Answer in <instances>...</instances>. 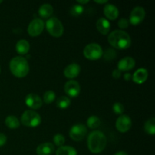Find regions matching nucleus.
Instances as JSON below:
<instances>
[{"label":"nucleus","mask_w":155,"mask_h":155,"mask_svg":"<svg viewBox=\"0 0 155 155\" xmlns=\"http://www.w3.org/2000/svg\"><path fill=\"white\" fill-rule=\"evenodd\" d=\"M145 130L148 134L154 136L155 134V119L154 117L148 120L145 124Z\"/></svg>","instance_id":"nucleus-24"},{"label":"nucleus","mask_w":155,"mask_h":155,"mask_svg":"<svg viewBox=\"0 0 155 155\" xmlns=\"http://www.w3.org/2000/svg\"><path fill=\"white\" fill-rule=\"evenodd\" d=\"M54 151V146L50 142L40 144L36 148V154L38 155H51Z\"/></svg>","instance_id":"nucleus-17"},{"label":"nucleus","mask_w":155,"mask_h":155,"mask_svg":"<svg viewBox=\"0 0 155 155\" xmlns=\"http://www.w3.org/2000/svg\"><path fill=\"white\" fill-rule=\"evenodd\" d=\"M87 133V128L83 124H76L71 128L69 136L75 142H80L83 140Z\"/></svg>","instance_id":"nucleus-7"},{"label":"nucleus","mask_w":155,"mask_h":155,"mask_svg":"<svg viewBox=\"0 0 155 155\" xmlns=\"http://www.w3.org/2000/svg\"><path fill=\"white\" fill-rule=\"evenodd\" d=\"M83 54L89 60L95 61L103 55V51L101 45L98 43H90L84 48Z\"/></svg>","instance_id":"nucleus-6"},{"label":"nucleus","mask_w":155,"mask_h":155,"mask_svg":"<svg viewBox=\"0 0 155 155\" xmlns=\"http://www.w3.org/2000/svg\"><path fill=\"white\" fill-rule=\"evenodd\" d=\"M124 80H127V81H129V80H130L132 79V75L130 73H126L124 76Z\"/></svg>","instance_id":"nucleus-34"},{"label":"nucleus","mask_w":155,"mask_h":155,"mask_svg":"<svg viewBox=\"0 0 155 155\" xmlns=\"http://www.w3.org/2000/svg\"><path fill=\"white\" fill-rule=\"evenodd\" d=\"M56 105L60 109H67L71 105V99L68 97L61 96L57 100Z\"/></svg>","instance_id":"nucleus-25"},{"label":"nucleus","mask_w":155,"mask_h":155,"mask_svg":"<svg viewBox=\"0 0 155 155\" xmlns=\"http://www.w3.org/2000/svg\"><path fill=\"white\" fill-rule=\"evenodd\" d=\"M83 11H84V8H83V5L77 4L74 5H73L72 7H71V10H70V13H71V15H73V16L77 17L80 15L81 14H83Z\"/></svg>","instance_id":"nucleus-27"},{"label":"nucleus","mask_w":155,"mask_h":155,"mask_svg":"<svg viewBox=\"0 0 155 155\" xmlns=\"http://www.w3.org/2000/svg\"><path fill=\"white\" fill-rule=\"evenodd\" d=\"M112 77L116 79V80H117L121 77V71H119L118 69L114 70L113 72H112Z\"/></svg>","instance_id":"nucleus-33"},{"label":"nucleus","mask_w":155,"mask_h":155,"mask_svg":"<svg viewBox=\"0 0 155 155\" xmlns=\"http://www.w3.org/2000/svg\"><path fill=\"white\" fill-rule=\"evenodd\" d=\"M80 71H81V68L80 65L75 63L71 64L68 65L64 70V75L68 79H74L80 74Z\"/></svg>","instance_id":"nucleus-14"},{"label":"nucleus","mask_w":155,"mask_h":155,"mask_svg":"<svg viewBox=\"0 0 155 155\" xmlns=\"http://www.w3.org/2000/svg\"><path fill=\"white\" fill-rule=\"evenodd\" d=\"M5 125L7 126V127H8L9 129H12V130L18 129L20 127V121L18 120L16 117L13 116V115L8 116L5 120Z\"/></svg>","instance_id":"nucleus-22"},{"label":"nucleus","mask_w":155,"mask_h":155,"mask_svg":"<svg viewBox=\"0 0 155 155\" xmlns=\"http://www.w3.org/2000/svg\"><path fill=\"white\" fill-rule=\"evenodd\" d=\"M86 124L89 129H97L101 125V120L98 117L93 115L88 118Z\"/></svg>","instance_id":"nucleus-23"},{"label":"nucleus","mask_w":155,"mask_h":155,"mask_svg":"<svg viewBox=\"0 0 155 155\" xmlns=\"http://www.w3.org/2000/svg\"><path fill=\"white\" fill-rule=\"evenodd\" d=\"M56 155H77V150L71 146L59 147L56 151Z\"/></svg>","instance_id":"nucleus-21"},{"label":"nucleus","mask_w":155,"mask_h":155,"mask_svg":"<svg viewBox=\"0 0 155 155\" xmlns=\"http://www.w3.org/2000/svg\"><path fill=\"white\" fill-rule=\"evenodd\" d=\"M95 2L98 3V4H104V3L107 2V0H104V1H94Z\"/></svg>","instance_id":"nucleus-37"},{"label":"nucleus","mask_w":155,"mask_h":155,"mask_svg":"<svg viewBox=\"0 0 155 155\" xmlns=\"http://www.w3.org/2000/svg\"><path fill=\"white\" fill-rule=\"evenodd\" d=\"M46 30L50 35L56 38L61 37L64 33V27L62 23L56 18H48L46 21Z\"/></svg>","instance_id":"nucleus-5"},{"label":"nucleus","mask_w":155,"mask_h":155,"mask_svg":"<svg viewBox=\"0 0 155 155\" xmlns=\"http://www.w3.org/2000/svg\"><path fill=\"white\" fill-rule=\"evenodd\" d=\"M145 11L141 6H137L132 10L130 15V20L129 22L133 26L139 25L145 19Z\"/></svg>","instance_id":"nucleus-9"},{"label":"nucleus","mask_w":155,"mask_h":155,"mask_svg":"<svg viewBox=\"0 0 155 155\" xmlns=\"http://www.w3.org/2000/svg\"><path fill=\"white\" fill-rule=\"evenodd\" d=\"M136 65V61L131 57H125L120 59L117 63L118 70L120 71H128L133 69Z\"/></svg>","instance_id":"nucleus-13"},{"label":"nucleus","mask_w":155,"mask_h":155,"mask_svg":"<svg viewBox=\"0 0 155 155\" xmlns=\"http://www.w3.org/2000/svg\"><path fill=\"white\" fill-rule=\"evenodd\" d=\"M113 111L117 114H122L124 111V107L120 102H115L113 104Z\"/></svg>","instance_id":"nucleus-30"},{"label":"nucleus","mask_w":155,"mask_h":155,"mask_svg":"<svg viewBox=\"0 0 155 155\" xmlns=\"http://www.w3.org/2000/svg\"><path fill=\"white\" fill-rule=\"evenodd\" d=\"M39 16L42 18H48L53 13V8L50 4H43L39 7L38 10Z\"/></svg>","instance_id":"nucleus-20"},{"label":"nucleus","mask_w":155,"mask_h":155,"mask_svg":"<svg viewBox=\"0 0 155 155\" xmlns=\"http://www.w3.org/2000/svg\"><path fill=\"white\" fill-rule=\"evenodd\" d=\"M15 48L18 54L24 55V54L28 53L29 50H30V44H29L28 41H27L26 39H21L17 42Z\"/></svg>","instance_id":"nucleus-19"},{"label":"nucleus","mask_w":155,"mask_h":155,"mask_svg":"<svg viewBox=\"0 0 155 155\" xmlns=\"http://www.w3.org/2000/svg\"><path fill=\"white\" fill-rule=\"evenodd\" d=\"M89 0H86V1H80V0H78V1H77V2L79 3V5H84V4H86V3H88L89 2Z\"/></svg>","instance_id":"nucleus-36"},{"label":"nucleus","mask_w":155,"mask_h":155,"mask_svg":"<svg viewBox=\"0 0 155 155\" xmlns=\"http://www.w3.org/2000/svg\"><path fill=\"white\" fill-rule=\"evenodd\" d=\"M2 2V0H0V4H1Z\"/></svg>","instance_id":"nucleus-38"},{"label":"nucleus","mask_w":155,"mask_h":155,"mask_svg":"<svg viewBox=\"0 0 155 155\" xmlns=\"http://www.w3.org/2000/svg\"><path fill=\"white\" fill-rule=\"evenodd\" d=\"M55 99V93L52 90H48L44 93L43 101L45 104H51Z\"/></svg>","instance_id":"nucleus-26"},{"label":"nucleus","mask_w":155,"mask_h":155,"mask_svg":"<svg viewBox=\"0 0 155 155\" xmlns=\"http://www.w3.org/2000/svg\"><path fill=\"white\" fill-rule=\"evenodd\" d=\"M45 27V23L40 18H35L33 19L27 27V32L29 35L33 37L38 36L42 33Z\"/></svg>","instance_id":"nucleus-8"},{"label":"nucleus","mask_w":155,"mask_h":155,"mask_svg":"<svg viewBox=\"0 0 155 155\" xmlns=\"http://www.w3.org/2000/svg\"><path fill=\"white\" fill-rule=\"evenodd\" d=\"M107 145V138L101 131L95 130L89 133L87 139V146L93 154H98L104 151Z\"/></svg>","instance_id":"nucleus-2"},{"label":"nucleus","mask_w":155,"mask_h":155,"mask_svg":"<svg viewBox=\"0 0 155 155\" xmlns=\"http://www.w3.org/2000/svg\"><path fill=\"white\" fill-rule=\"evenodd\" d=\"M132 127V120L128 115L121 114L117 119L116 128L120 133H126L129 131Z\"/></svg>","instance_id":"nucleus-10"},{"label":"nucleus","mask_w":155,"mask_h":155,"mask_svg":"<svg viewBox=\"0 0 155 155\" xmlns=\"http://www.w3.org/2000/svg\"><path fill=\"white\" fill-rule=\"evenodd\" d=\"M148 77V72L145 68H139L132 76L133 82L137 84H142L147 80Z\"/></svg>","instance_id":"nucleus-15"},{"label":"nucleus","mask_w":155,"mask_h":155,"mask_svg":"<svg viewBox=\"0 0 155 155\" xmlns=\"http://www.w3.org/2000/svg\"><path fill=\"white\" fill-rule=\"evenodd\" d=\"M25 103L30 108L34 110L40 108L42 105V101L40 97L34 93L28 94L26 96Z\"/></svg>","instance_id":"nucleus-12"},{"label":"nucleus","mask_w":155,"mask_h":155,"mask_svg":"<svg viewBox=\"0 0 155 155\" xmlns=\"http://www.w3.org/2000/svg\"><path fill=\"white\" fill-rule=\"evenodd\" d=\"M9 68L12 74L18 78L25 77L30 71L28 61L22 56L13 58L9 63Z\"/></svg>","instance_id":"nucleus-3"},{"label":"nucleus","mask_w":155,"mask_h":155,"mask_svg":"<svg viewBox=\"0 0 155 155\" xmlns=\"http://www.w3.org/2000/svg\"><path fill=\"white\" fill-rule=\"evenodd\" d=\"M21 121L25 127L34 128L41 124V117L37 112L34 110H27L23 113L21 117Z\"/></svg>","instance_id":"nucleus-4"},{"label":"nucleus","mask_w":155,"mask_h":155,"mask_svg":"<svg viewBox=\"0 0 155 155\" xmlns=\"http://www.w3.org/2000/svg\"><path fill=\"white\" fill-rule=\"evenodd\" d=\"M96 27L99 33L103 35H107L110 29V22L106 18H101L97 21Z\"/></svg>","instance_id":"nucleus-18"},{"label":"nucleus","mask_w":155,"mask_h":155,"mask_svg":"<svg viewBox=\"0 0 155 155\" xmlns=\"http://www.w3.org/2000/svg\"><path fill=\"white\" fill-rule=\"evenodd\" d=\"M107 40L113 48L117 49H127L131 45L130 36L124 30H116L111 32L107 37Z\"/></svg>","instance_id":"nucleus-1"},{"label":"nucleus","mask_w":155,"mask_h":155,"mask_svg":"<svg viewBox=\"0 0 155 155\" xmlns=\"http://www.w3.org/2000/svg\"><path fill=\"white\" fill-rule=\"evenodd\" d=\"M114 155H128V154H127V153L125 152V151H118V152H117Z\"/></svg>","instance_id":"nucleus-35"},{"label":"nucleus","mask_w":155,"mask_h":155,"mask_svg":"<svg viewBox=\"0 0 155 155\" xmlns=\"http://www.w3.org/2000/svg\"><path fill=\"white\" fill-rule=\"evenodd\" d=\"M104 14L109 20H116L119 16V10L112 4H107L104 8Z\"/></svg>","instance_id":"nucleus-16"},{"label":"nucleus","mask_w":155,"mask_h":155,"mask_svg":"<svg viewBox=\"0 0 155 155\" xmlns=\"http://www.w3.org/2000/svg\"><path fill=\"white\" fill-rule=\"evenodd\" d=\"M103 56H104V60L107 61H110L114 60V59L116 58L117 53L114 48H107L105 51V52L103 54Z\"/></svg>","instance_id":"nucleus-28"},{"label":"nucleus","mask_w":155,"mask_h":155,"mask_svg":"<svg viewBox=\"0 0 155 155\" xmlns=\"http://www.w3.org/2000/svg\"><path fill=\"white\" fill-rule=\"evenodd\" d=\"M130 22L127 18H121L118 21V27L121 29H126L128 27Z\"/></svg>","instance_id":"nucleus-31"},{"label":"nucleus","mask_w":155,"mask_h":155,"mask_svg":"<svg viewBox=\"0 0 155 155\" xmlns=\"http://www.w3.org/2000/svg\"><path fill=\"white\" fill-rule=\"evenodd\" d=\"M0 73H1V68H0Z\"/></svg>","instance_id":"nucleus-39"},{"label":"nucleus","mask_w":155,"mask_h":155,"mask_svg":"<svg viewBox=\"0 0 155 155\" xmlns=\"http://www.w3.org/2000/svg\"><path fill=\"white\" fill-rule=\"evenodd\" d=\"M64 92L71 98H76L80 92V86L76 80H69L64 85Z\"/></svg>","instance_id":"nucleus-11"},{"label":"nucleus","mask_w":155,"mask_h":155,"mask_svg":"<svg viewBox=\"0 0 155 155\" xmlns=\"http://www.w3.org/2000/svg\"><path fill=\"white\" fill-rule=\"evenodd\" d=\"M7 142V137L5 134L0 133V147H2L3 145H5Z\"/></svg>","instance_id":"nucleus-32"},{"label":"nucleus","mask_w":155,"mask_h":155,"mask_svg":"<svg viewBox=\"0 0 155 155\" xmlns=\"http://www.w3.org/2000/svg\"><path fill=\"white\" fill-rule=\"evenodd\" d=\"M53 141H54V145H57L58 147L63 146L64 144L65 143V138L64 136H63L61 133H58L53 138Z\"/></svg>","instance_id":"nucleus-29"}]
</instances>
